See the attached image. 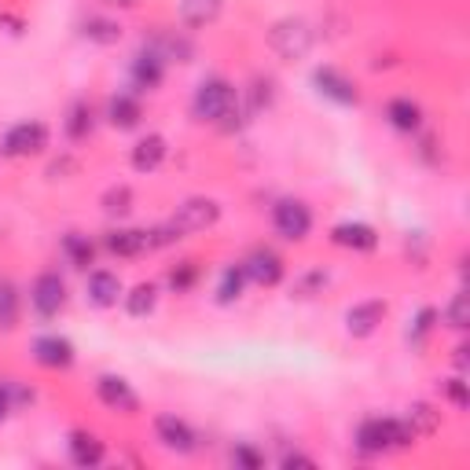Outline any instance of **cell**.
<instances>
[{
    "mask_svg": "<svg viewBox=\"0 0 470 470\" xmlns=\"http://www.w3.org/2000/svg\"><path fill=\"white\" fill-rule=\"evenodd\" d=\"M323 284H327V276H323V272H312V276H305V279H302V284H298L294 291H298L302 298H309V294H312L316 287H323Z\"/></svg>",
    "mask_w": 470,
    "mask_h": 470,
    "instance_id": "d590c367",
    "label": "cell"
},
{
    "mask_svg": "<svg viewBox=\"0 0 470 470\" xmlns=\"http://www.w3.org/2000/svg\"><path fill=\"white\" fill-rule=\"evenodd\" d=\"M445 320H448V327L463 331V327L470 323V298H466V294H456V298H452V305L445 309Z\"/></svg>",
    "mask_w": 470,
    "mask_h": 470,
    "instance_id": "4dcf8cb0",
    "label": "cell"
},
{
    "mask_svg": "<svg viewBox=\"0 0 470 470\" xmlns=\"http://www.w3.org/2000/svg\"><path fill=\"white\" fill-rule=\"evenodd\" d=\"M411 441H415V434L404 419H367L357 430V448L364 456H383L390 448H408Z\"/></svg>",
    "mask_w": 470,
    "mask_h": 470,
    "instance_id": "6da1fadb",
    "label": "cell"
},
{
    "mask_svg": "<svg viewBox=\"0 0 470 470\" xmlns=\"http://www.w3.org/2000/svg\"><path fill=\"white\" fill-rule=\"evenodd\" d=\"M96 397H100L111 411H125V415H132V411L140 408L136 390L122 379V375H100V379H96Z\"/></svg>",
    "mask_w": 470,
    "mask_h": 470,
    "instance_id": "30bf717a",
    "label": "cell"
},
{
    "mask_svg": "<svg viewBox=\"0 0 470 470\" xmlns=\"http://www.w3.org/2000/svg\"><path fill=\"white\" fill-rule=\"evenodd\" d=\"M8 411H12V386L0 383V422L8 419Z\"/></svg>",
    "mask_w": 470,
    "mask_h": 470,
    "instance_id": "8d00e7d4",
    "label": "cell"
},
{
    "mask_svg": "<svg viewBox=\"0 0 470 470\" xmlns=\"http://www.w3.org/2000/svg\"><path fill=\"white\" fill-rule=\"evenodd\" d=\"M195 114L203 118V122H224L235 107H240V92H235V85L231 81H224V77H206L199 88H195Z\"/></svg>",
    "mask_w": 470,
    "mask_h": 470,
    "instance_id": "7a4b0ae2",
    "label": "cell"
},
{
    "mask_svg": "<svg viewBox=\"0 0 470 470\" xmlns=\"http://www.w3.org/2000/svg\"><path fill=\"white\" fill-rule=\"evenodd\" d=\"M118 294H122V284L114 272H92L88 276V302L100 305V309H111L118 305Z\"/></svg>",
    "mask_w": 470,
    "mask_h": 470,
    "instance_id": "ffe728a7",
    "label": "cell"
},
{
    "mask_svg": "<svg viewBox=\"0 0 470 470\" xmlns=\"http://www.w3.org/2000/svg\"><path fill=\"white\" fill-rule=\"evenodd\" d=\"M19 320V294L8 279H0V331H12Z\"/></svg>",
    "mask_w": 470,
    "mask_h": 470,
    "instance_id": "4316f807",
    "label": "cell"
},
{
    "mask_svg": "<svg viewBox=\"0 0 470 470\" xmlns=\"http://www.w3.org/2000/svg\"><path fill=\"white\" fill-rule=\"evenodd\" d=\"M63 254H67V261H70L74 268H88L92 258H96V247L88 243V235L70 231V235H63Z\"/></svg>",
    "mask_w": 470,
    "mask_h": 470,
    "instance_id": "cb8c5ba5",
    "label": "cell"
},
{
    "mask_svg": "<svg viewBox=\"0 0 470 470\" xmlns=\"http://www.w3.org/2000/svg\"><path fill=\"white\" fill-rule=\"evenodd\" d=\"M316 44V33L305 19H279L272 30H268V49L279 56V59H305Z\"/></svg>",
    "mask_w": 470,
    "mask_h": 470,
    "instance_id": "3957f363",
    "label": "cell"
},
{
    "mask_svg": "<svg viewBox=\"0 0 470 470\" xmlns=\"http://www.w3.org/2000/svg\"><path fill=\"white\" fill-rule=\"evenodd\" d=\"M217 217H221V206L213 199H187V203L176 206V213L169 217V224L180 231V240H184V235H192V231L213 228Z\"/></svg>",
    "mask_w": 470,
    "mask_h": 470,
    "instance_id": "8992f818",
    "label": "cell"
},
{
    "mask_svg": "<svg viewBox=\"0 0 470 470\" xmlns=\"http://www.w3.org/2000/svg\"><path fill=\"white\" fill-rule=\"evenodd\" d=\"M104 210L111 213V217H125L129 210H132V192L125 184H118V187H111V192L104 195Z\"/></svg>",
    "mask_w": 470,
    "mask_h": 470,
    "instance_id": "f1b7e54d",
    "label": "cell"
},
{
    "mask_svg": "<svg viewBox=\"0 0 470 470\" xmlns=\"http://www.w3.org/2000/svg\"><path fill=\"white\" fill-rule=\"evenodd\" d=\"M88 129H92V111H88L85 104H77V107L70 111V118H67V132H70V140H85Z\"/></svg>",
    "mask_w": 470,
    "mask_h": 470,
    "instance_id": "f546056e",
    "label": "cell"
},
{
    "mask_svg": "<svg viewBox=\"0 0 470 470\" xmlns=\"http://www.w3.org/2000/svg\"><path fill=\"white\" fill-rule=\"evenodd\" d=\"M107 118H111V125H118V129H136L140 118H144V107H140V100L129 96V92H118V96L107 104Z\"/></svg>",
    "mask_w": 470,
    "mask_h": 470,
    "instance_id": "44dd1931",
    "label": "cell"
},
{
    "mask_svg": "<svg viewBox=\"0 0 470 470\" xmlns=\"http://www.w3.org/2000/svg\"><path fill=\"white\" fill-rule=\"evenodd\" d=\"M284 466H316V463H312L309 456H298V452H294V456H287V459H284Z\"/></svg>",
    "mask_w": 470,
    "mask_h": 470,
    "instance_id": "74e56055",
    "label": "cell"
},
{
    "mask_svg": "<svg viewBox=\"0 0 470 470\" xmlns=\"http://www.w3.org/2000/svg\"><path fill=\"white\" fill-rule=\"evenodd\" d=\"M221 12H224V0H180V23L192 30L217 23Z\"/></svg>",
    "mask_w": 470,
    "mask_h": 470,
    "instance_id": "ac0fdd59",
    "label": "cell"
},
{
    "mask_svg": "<svg viewBox=\"0 0 470 470\" xmlns=\"http://www.w3.org/2000/svg\"><path fill=\"white\" fill-rule=\"evenodd\" d=\"M434 320H438V312H434V309H422V312L415 316V323H411L408 339H411L415 346H422V342H427V335L434 331Z\"/></svg>",
    "mask_w": 470,
    "mask_h": 470,
    "instance_id": "1f68e13d",
    "label": "cell"
},
{
    "mask_svg": "<svg viewBox=\"0 0 470 470\" xmlns=\"http://www.w3.org/2000/svg\"><path fill=\"white\" fill-rule=\"evenodd\" d=\"M386 118H390V125L401 129V132H419V129H422V111H419V104H411L408 96L390 100V104H386Z\"/></svg>",
    "mask_w": 470,
    "mask_h": 470,
    "instance_id": "7402d4cb",
    "label": "cell"
},
{
    "mask_svg": "<svg viewBox=\"0 0 470 470\" xmlns=\"http://www.w3.org/2000/svg\"><path fill=\"white\" fill-rule=\"evenodd\" d=\"M104 247L118 258H140V254L155 250V240L148 228H114L104 235Z\"/></svg>",
    "mask_w": 470,
    "mask_h": 470,
    "instance_id": "9c48e42d",
    "label": "cell"
},
{
    "mask_svg": "<svg viewBox=\"0 0 470 470\" xmlns=\"http://www.w3.org/2000/svg\"><path fill=\"white\" fill-rule=\"evenodd\" d=\"M104 5H111V8H136L140 0H104Z\"/></svg>",
    "mask_w": 470,
    "mask_h": 470,
    "instance_id": "f35d334b",
    "label": "cell"
},
{
    "mask_svg": "<svg viewBox=\"0 0 470 470\" xmlns=\"http://www.w3.org/2000/svg\"><path fill=\"white\" fill-rule=\"evenodd\" d=\"M312 85H316L320 96L335 100V104H342V107H357V100H360L357 85H353L342 70H335V67H316V70H312Z\"/></svg>",
    "mask_w": 470,
    "mask_h": 470,
    "instance_id": "ba28073f",
    "label": "cell"
},
{
    "mask_svg": "<svg viewBox=\"0 0 470 470\" xmlns=\"http://www.w3.org/2000/svg\"><path fill=\"white\" fill-rule=\"evenodd\" d=\"M404 422L411 427L415 438H419V434H434V430L441 427V411H434L430 404H411V415H408Z\"/></svg>",
    "mask_w": 470,
    "mask_h": 470,
    "instance_id": "484cf974",
    "label": "cell"
},
{
    "mask_svg": "<svg viewBox=\"0 0 470 470\" xmlns=\"http://www.w3.org/2000/svg\"><path fill=\"white\" fill-rule=\"evenodd\" d=\"M155 434H158V441L166 445V448H173V452H195V430L187 427L184 419H176V415H158L155 419Z\"/></svg>",
    "mask_w": 470,
    "mask_h": 470,
    "instance_id": "7c38bea8",
    "label": "cell"
},
{
    "mask_svg": "<svg viewBox=\"0 0 470 470\" xmlns=\"http://www.w3.org/2000/svg\"><path fill=\"white\" fill-rule=\"evenodd\" d=\"M166 136H158V132H151V136H144L140 144L132 148V169H140V173H155L162 162H166Z\"/></svg>",
    "mask_w": 470,
    "mask_h": 470,
    "instance_id": "e0dca14e",
    "label": "cell"
},
{
    "mask_svg": "<svg viewBox=\"0 0 470 470\" xmlns=\"http://www.w3.org/2000/svg\"><path fill=\"white\" fill-rule=\"evenodd\" d=\"M30 302L37 309V316L52 320L63 305H67V284L59 279V272H41L33 279V291H30Z\"/></svg>",
    "mask_w": 470,
    "mask_h": 470,
    "instance_id": "52a82bcc",
    "label": "cell"
},
{
    "mask_svg": "<svg viewBox=\"0 0 470 470\" xmlns=\"http://www.w3.org/2000/svg\"><path fill=\"white\" fill-rule=\"evenodd\" d=\"M195 276H199V268H195L192 261H184L180 268L169 272V284H173V291H187V287L195 284Z\"/></svg>",
    "mask_w": 470,
    "mask_h": 470,
    "instance_id": "d6a6232c",
    "label": "cell"
},
{
    "mask_svg": "<svg viewBox=\"0 0 470 470\" xmlns=\"http://www.w3.org/2000/svg\"><path fill=\"white\" fill-rule=\"evenodd\" d=\"M70 459L77 466H100L104 463V441L96 434H85V430H74L70 434Z\"/></svg>",
    "mask_w": 470,
    "mask_h": 470,
    "instance_id": "d6986e66",
    "label": "cell"
},
{
    "mask_svg": "<svg viewBox=\"0 0 470 470\" xmlns=\"http://www.w3.org/2000/svg\"><path fill=\"white\" fill-rule=\"evenodd\" d=\"M44 148H49V125L44 122H19L0 140V151L8 158H30V155H41Z\"/></svg>",
    "mask_w": 470,
    "mask_h": 470,
    "instance_id": "277c9868",
    "label": "cell"
},
{
    "mask_svg": "<svg viewBox=\"0 0 470 470\" xmlns=\"http://www.w3.org/2000/svg\"><path fill=\"white\" fill-rule=\"evenodd\" d=\"M383 316H386V302H360L349 309L346 327L353 339H367V335H375V327L383 323Z\"/></svg>",
    "mask_w": 470,
    "mask_h": 470,
    "instance_id": "5bb4252c",
    "label": "cell"
},
{
    "mask_svg": "<svg viewBox=\"0 0 470 470\" xmlns=\"http://www.w3.org/2000/svg\"><path fill=\"white\" fill-rule=\"evenodd\" d=\"M331 240H335L339 247H346V250H364V254L379 247V235H375V228H371V224H360V221L339 224V228L331 231Z\"/></svg>",
    "mask_w": 470,
    "mask_h": 470,
    "instance_id": "2e32d148",
    "label": "cell"
},
{
    "mask_svg": "<svg viewBox=\"0 0 470 470\" xmlns=\"http://www.w3.org/2000/svg\"><path fill=\"white\" fill-rule=\"evenodd\" d=\"M243 272H247L250 284H258V287H276L279 279H284V258L272 254V250H254L243 261Z\"/></svg>",
    "mask_w": 470,
    "mask_h": 470,
    "instance_id": "8fae6325",
    "label": "cell"
},
{
    "mask_svg": "<svg viewBox=\"0 0 470 470\" xmlns=\"http://www.w3.org/2000/svg\"><path fill=\"white\" fill-rule=\"evenodd\" d=\"M81 33H85L92 44H114V41H122V26L111 23V19H88V23L81 26Z\"/></svg>",
    "mask_w": 470,
    "mask_h": 470,
    "instance_id": "83f0119b",
    "label": "cell"
},
{
    "mask_svg": "<svg viewBox=\"0 0 470 470\" xmlns=\"http://www.w3.org/2000/svg\"><path fill=\"white\" fill-rule=\"evenodd\" d=\"M445 397H448L456 408H470V393H466L463 375H456V379H448V383H445Z\"/></svg>",
    "mask_w": 470,
    "mask_h": 470,
    "instance_id": "836d02e7",
    "label": "cell"
},
{
    "mask_svg": "<svg viewBox=\"0 0 470 470\" xmlns=\"http://www.w3.org/2000/svg\"><path fill=\"white\" fill-rule=\"evenodd\" d=\"M231 459L240 463V466H261V463H265V456L254 452L250 445H235V448H231Z\"/></svg>",
    "mask_w": 470,
    "mask_h": 470,
    "instance_id": "e575fe53",
    "label": "cell"
},
{
    "mask_svg": "<svg viewBox=\"0 0 470 470\" xmlns=\"http://www.w3.org/2000/svg\"><path fill=\"white\" fill-rule=\"evenodd\" d=\"M272 224H276V231L284 235V240L298 243V240H305L309 228H312V210L302 199H279L272 206Z\"/></svg>",
    "mask_w": 470,
    "mask_h": 470,
    "instance_id": "5b68a950",
    "label": "cell"
},
{
    "mask_svg": "<svg viewBox=\"0 0 470 470\" xmlns=\"http://www.w3.org/2000/svg\"><path fill=\"white\" fill-rule=\"evenodd\" d=\"M33 360H37L41 367L63 371V367H70V364H74V346H70L67 339H59V335L37 339V346H33Z\"/></svg>",
    "mask_w": 470,
    "mask_h": 470,
    "instance_id": "4fadbf2b",
    "label": "cell"
},
{
    "mask_svg": "<svg viewBox=\"0 0 470 470\" xmlns=\"http://www.w3.org/2000/svg\"><path fill=\"white\" fill-rule=\"evenodd\" d=\"M155 305H158V287H155V284H140V287H132V291L125 294L129 316H148Z\"/></svg>",
    "mask_w": 470,
    "mask_h": 470,
    "instance_id": "d4e9b609",
    "label": "cell"
},
{
    "mask_svg": "<svg viewBox=\"0 0 470 470\" xmlns=\"http://www.w3.org/2000/svg\"><path fill=\"white\" fill-rule=\"evenodd\" d=\"M243 287H247V272H243V265L224 268V272H221V284H217V302H221V305L240 302V298H243Z\"/></svg>",
    "mask_w": 470,
    "mask_h": 470,
    "instance_id": "603a6c76",
    "label": "cell"
},
{
    "mask_svg": "<svg viewBox=\"0 0 470 470\" xmlns=\"http://www.w3.org/2000/svg\"><path fill=\"white\" fill-rule=\"evenodd\" d=\"M456 364H459V367H466V346H459V349H456Z\"/></svg>",
    "mask_w": 470,
    "mask_h": 470,
    "instance_id": "ab89813d",
    "label": "cell"
},
{
    "mask_svg": "<svg viewBox=\"0 0 470 470\" xmlns=\"http://www.w3.org/2000/svg\"><path fill=\"white\" fill-rule=\"evenodd\" d=\"M162 77H166V59L148 44V49L132 59V81H136V88H148L151 92V88L162 85Z\"/></svg>",
    "mask_w": 470,
    "mask_h": 470,
    "instance_id": "9a60e30c",
    "label": "cell"
}]
</instances>
